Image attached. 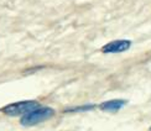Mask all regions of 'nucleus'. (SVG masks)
<instances>
[{
    "label": "nucleus",
    "instance_id": "39448f33",
    "mask_svg": "<svg viewBox=\"0 0 151 131\" xmlns=\"http://www.w3.org/2000/svg\"><path fill=\"white\" fill-rule=\"evenodd\" d=\"M93 108V105H89V107H81V108H76V109H68L67 111H83V110H89Z\"/></svg>",
    "mask_w": 151,
    "mask_h": 131
},
{
    "label": "nucleus",
    "instance_id": "f257e3e1",
    "mask_svg": "<svg viewBox=\"0 0 151 131\" xmlns=\"http://www.w3.org/2000/svg\"><path fill=\"white\" fill-rule=\"evenodd\" d=\"M53 115H55V110L52 108H48V107L36 108L35 110L25 114L21 117L20 122L24 126H32V125H37V124L50 119V117H52Z\"/></svg>",
    "mask_w": 151,
    "mask_h": 131
},
{
    "label": "nucleus",
    "instance_id": "20e7f679",
    "mask_svg": "<svg viewBox=\"0 0 151 131\" xmlns=\"http://www.w3.org/2000/svg\"><path fill=\"white\" fill-rule=\"evenodd\" d=\"M125 104H127V100H123V99H113V100L102 103L99 105V108L105 111H118L119 109H122Z\"/></svg>",
    "mask_w": 151,
    "mask_h": 131
},
{
    "label": "nucleus",
    "instance_id": "f03ea898",
    "mask_svg": "<svg viewBox=\"0 0 151 131\" xmlns=\"http://www.w3.org/2000/svg\"><path fill=\"white\" fill-rule=\"evenodd\" d=\"M39 108V103L35 100H26V102H19L10 105H6L3 108V113L9 115V116H19V115H25L30 113V111L35 110Z\"/></svg>",
    "mask_w": 151,
    "mask_h": 131
},
{
    "label": "nucleus",
    "instance_id": "7ed1b4c3",
    "mask_svg": "<svg viewBox=\"0 0 151 131\" xmlns=\"http://www.w3.org/2000/svg\"><path fill=\"white\" fill-rule=\"evenodd\" d=\"M131 46V42L129 40H116V41H111L108 45H105L102 51L104 53H119V52H124L129 49Z\"/></svg>",
    "mask_w": 151,
    "mask_h": 131
}]
</instances>
